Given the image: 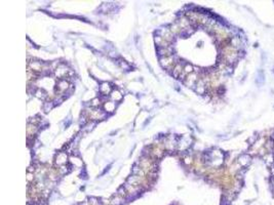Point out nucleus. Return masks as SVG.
Wrapping results in <instances>:
<instances>
[{
	"label": "nucleus",
	"mask_w": 274,
	"mask_h": 205,
	"mask_svg": "<svg viewBox=\"0 0 274 205\" xmlns=\"http://www.w3.org/2000/svg\"><path fill=\"white\" fill-rule=\"evenodd\" d=\"M273 151H274V149H273Z\"/></svg>",
	"instance_id": "nucleus-15"
},
{
	"label": "nucleus",
	"mask_w": 274,
	"mask_h": 205,
	"mask_svg": "<svg viewBox=\"0 0 274 205\" xmlns=\"http://www.w3.org/2000/svg\"><path fill=\"white\" fill-rule=\"evenodd\" d=\"M66 73H67V70L64 69V68H59V69H57V71H56V74H57V76H59V77L65 75Z\"/></svg>",
	"instance_id": "nucleus-11"
},
{
	"label": "nucleus",
	"mask_w": 274,
	"mask_h": 205,
	"mask_svg": "<svg viewBox=\"0 0 274 205\" xmlns=\"http://www.w3.org/2000/svg\"><path fill=\"white\" fill-rule=\"evenodd\" d=\"M183 73H184L185 75H189V74L193 73V67L190 65V64H186V65L184 66V70H183Z\"/></svg>",
	"instance_id": "nucleus-7"
},
{
	"label": "nucleus",
	"mask_w": 274,
	"mask_h": 205,
	"mask_svg": "<svg viewBox=\"0 0 274 205\" xmlns=\"http://www.w3.org/2000/svg\"><path fill=\"white\" fill-rule=\"evenodd\" d=\"M251 160H252V158H251L250 155L243 154L238 158V163H239L241 166H248L251 163Z\"/></svg>",
	"instance_id": "nucleus-2"
},
{
	"label": "nucleus",
	"mask_w": 274,
	"mask_h": 205,
	"mask_svg": "<svg viewBox=\"0 0 274 205\" xmlns=\"http://www.w3.org/2000/svg\"><path fill=\"white\" fill-rule=\"evenodd\" d=\"M68 82L66 81V80H62V81H60L59 82V84H58V87H59V89H61L62 92L63 90H66L68 88Z\"/></svg>",
	"instance_id": "nucleus-9"
},
{
	"label": "nucleus",
	"mask_w": 274,
	"mask_h": 205,
	"mask_svg": "<svg viewBox=\"0 0 274 205\" xmlns=\"http://www.w3.org/2000/svg\"><path fill=\"white\" fill-rule=\"evenodd\" d=\"M110 96H111L112 101H115V102H117V101H120L122 99V94H121V92H120L119 90H112Z\"/></svg>",
	"instance_id": "nucleus-4"
},
{
	"label": "nucleus",
	"mask_w": 274,
	"mask_h": 205,
	"mask_svg": "<svg viewBox=\"0 0 274 205\" xmlns=\"http://www.w3.org/2000/svg\"><path fill=\"white\" fill-rule=\"evenodd\" d=\"M264 159H265V161H266L267 165H269V166H271V165L274 164L273 153H268V154H265L264 155Z\"/></svg>",
	"instance_id": "nucleus-5"
},
{
	"label": "nucleus",
	"mask_w": 274,
	"mask_h": 205,
	"mask_svg": "<svg viewBox=\"0 0 274 205\" xmlns=\"http://www.w3.org/2000/svg\"><path fill=\"white\" fill-rule=\"evenodd\" d=\"M104 109L106 110V112H113L115 110V104L113 102H108L105 103L104 105Z\"/></svg>",
	"instance_id": "nucleus-6"
},
{
	"label": "nucleus",
	"mask_w": 274,
	"mask_h": 205,
	"mask_svg": "<svg viewBox=\"0 0 274 205\" xmlns=\"http://www.w3.org/2000/svg\"><path fill=\"white\" fill-rule=\"evenodd\" d=\"M270 172H271V174H272V177H274V164L270 166Z\"/></svg>",
	"instance_id": "nucleus-14"
},
{
	"label": "nucleus",
	"mask_w": 274,
	"mask_h": 205,
	"mask_svg": "<svg viewBox=\"0 0 274 205\" xmlns=\"http://www.w3.org/2000/svg\"><path fill=\"white\" fill-rule=\"evenodd\" d=\"M71 161H72V163H73L74 165H76V166H79V165L82 164V161L80 160V159H78V158H74V157H72Z\"/></svg>",
	"instance_id": "nucleus-12"
},
{
	"label": "nucleus",
	"mask_w": 274,
	"mask_h": 205,
	"mask_svg": "<svg viewBox=\"0 0 274 205\" xmlns=\"http://www.w3.org/2000/svg\"><path fill=\"white\" fill-rule=\"evenodd\" d=\"M197 80H198V75H197V73L193 72V73L187 75V79H186V81H185V82H186V84L188 86L192 87V86L195 85V83L197 82Z\"/></svg>",
	"instance_id": "nucleus-1"
},
{
	"label": "nucleus",
	"mask_w": 274,
	"mask_h": 205,
	"mask_svg": "<svg viewBox=\"0 0 274 205\" xmlns=\"http://www.w3.org/2000/svg\"><path fill=\"white\" fill-rule=\"evenodd\" d=\"M230 42H231V46H233L234 48L237 49V47L240 45V39L238 38V37H233V38L230 40Z\"/></svg>",
	"instance_id": "nucleus-8"
},
{
	"label": "nucleus",
	"mask_w": 274,
	"mask_h": 205,
	"mask_svg": "<svg viewBox=\"0 0 274 205\" xmlns=\"http://www.w3.org/2000/svg\"><path fill=\"white\" fill-rule=\"evenodd\" d=\"M67 159H68V157L65 153H60V154H58V156H57V163L60 165L65 164V163L67 162Z\"/></svg>",
	"instance_id": "nucleus-3"
},
{
	"label": "nucleus",
	"mask_w": 274,
	"mask_h": 205,
	"mask_svg": "<svg viewBox=\"0 0 274 205\" xmlns=\"http://www.w3.org/2000/svg\"><path fill=\"white\" fill-rule=\"evenodd\" d=\"M99 104H100V100H99V99H95V100L93 101V104H91V105H93V106H98Z\"/></svg>",
	"instance_id": "nucleus-13"
},
{
	"label": "nucleus",
	"mask_w": 274,
	"mask_h": 205,
	"mask_svg": "<svg viewBox=\"0 0 274 205\" xmlns=\"http://www.w3.org/2000/svg\"><path fill=\"white\" fill-rule=\"evenodd\" d=\"M100 89H101V92H103V94H107V92H110V86L108 83H103L101 85V87H100Z\"/></svg>",
	"instance_id": "nucleus-10"
}]
</instances>
